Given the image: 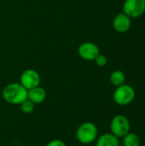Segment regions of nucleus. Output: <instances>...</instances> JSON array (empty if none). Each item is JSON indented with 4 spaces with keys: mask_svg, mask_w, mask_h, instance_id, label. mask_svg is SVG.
Returning <instances> with one entry per match:
<instances>
[{
    "mask_svg": "<svg viewBox=\"0 0 145 146\" xmlns=\"http://www.w3.org/2000/svg\"><path fill=\"white\" fill-rule=\"evenodd\" d=\"M136 97L135 89L127 84H123L117 86L113 93V99L115 103L120 106H126L132 104Z\"/></svg>",
    "mask_w": 145,
    "mask_h": 146,
    "instance_id": "7ed1b4c3",
    "label": "nucleus"
},
{
    "mask_svg": "<svg viewBox=\"0 0 145 146\" xmlns=\"http://www.w3.org/2000/svg\"><path fill=\"white\" fill-rule=\"evenodd\" d=\"M39 74L32 68L24 70L20 76V83L28 91L32 88L38 86L40 84Z\"/></svg>",
    "mask_w": 145,
    "mask_h": 146,
    "instance_id": "423d86ee",
    "label": "nucleus"
},
{
    "mask_svg": "<svg viewBox=\"0 0 145 146\" xmlns=\"http://www.w3.org/2000/svg\"><path fill=\"white\" fill-rule=\"evenodd\" d=\"M109 80L110 82L113 86H115V87L120 86L123 84H125L126 81V75L125 74L121 71V70H115L110 74L109 76Z\"/></svg>",
    "mask_w": 145,
    "mask_h": 146,
    "instance_id": "9b49d317",
    "label": "nucleus"
},
{
    "mask_svg": "<svg viewBox=\"0 0 145 146\" xmlns=\"http://www.w3.org/2000/svg\"><path fill=\"white\" fill-rule=\"evenodd\" d=\"M27 99L32 101L35 105L42 104L46 99V92L41 86H36L27 91Z\"/></svg>",
    "mask_w": 145,
    "mask_h": 146,
    "instance_id": "1a4fd4ad",
    "label": "nucleus"
},
{
    "mask_svg": "<svg viewBox=\"0 0 145 146\" xmlns=\"http://www.w3.org/2000/svg\"><path fill=\"white\" fill-rule=\"evenodd\" d=\"M141 140L138 134L134 133H128L123 137V145L124 146H140Z\"/></svg>",
    "mask_w": 145,
    "mask_h": 146,
    "instance_id": "f8f14e48",
    "label": "nucleus"
},
{
    "mask_svg": "<svg viewBox=\"0 0 145 146\" xmlns=\"http://www.w3.org/2000/svg\"><path fill=\"white\" fill-rule=\"evenodd\" d=\"M131 130V124L128 118L123 115H116L110 121L111 133L117 138H123Z\"/></svg>",
    "mask_w": 145,
    "mask_h": 146,
    "instance_id": "20e7f679",
    "label": "nucleus"
},
{
    "mask_svg": "<svg viewBox=\"0 0 145 146\" xmlns=\"http://www.w3.org/2000/svg\"><path fill=\"white\" fill-rule=\"evenodd\" d=\"M20 108H21V110L26 114V115H29V114H32L34 110H35V104L30 101L29 99H26L25 101H23L21 104H20Z\"/></svg>",
    "mask_w": 145,
    "mask_h": 146,
    "instance_id": "ddd939ff",
    "label": "nucleus"
},
{
    "mask_svg": "<svg viewBox=\"0 0 145 146\" xmlns=\"http://www.w3.org/2000/svg\"><path fill=\"white\" fill-rule=\"evenodd\" d=\"M94 61H95L96 64H97L98 67H104V66H106L107 63H108V58H107L104 55H103V54H99V55L95 58Z\"/></svg>",
    "mask_w": 145,
    "mask_h": 146,
    "instance_id": "4468645a",
    "label": "nucleus"
},
{
    "mask_svg": "<svg viewBox=\"0 0 145 146\" xmlns=\"http://www.w3.org/2000/svg\"><path fill=\"white\" fill-rule=\"evenodd\" d=\"M2 97L9 104L20 105L23 101L27 99V90L20 82L10 83L3 89Z\"/></svg>",
    "mask_w": 145,
    "mask_h": 146,
    "instance_id": "f257e3e1",
    "label": "nucleus"
},
{
    "mask_svg": "<svg viewBox=\"0 0 145 146\" xmlns=\"http://www.w3.org/2000/svg\"><path fill=\"white\" fill-rule=\"evenodd\" d=\"M78 54L80 58L85 61H94L100 54L99 47L92 42H84L78 48Z\"/></svg>",
    "mask_w": 145,
    "mask_h": 146,
    "instance_id": "0eeeda50",
    "label": "nucleus"
},
{
    "mask_svg": "<svg viewBox=\"0 0 145 146\" xmlns=\"http://www.w3.org/2000/svg\"><path fill=\"white\" fill-rule=\"evenodd\" d=\"M77 140L83 145H90L95 142L98 137V128L93 122L85 121L80 124L76 132Z\"/></svg>",
    "mask_w": 145,
    "mask_h": 146,
    "instance_id": "f03ea898",
    "label": "nucleus"
},
{
    "mask_svg": "<svg viewBox=\"0 0 145 146\" xmlns=\"http://www.w3.org/2000/svg\"><path fill=\"white\" fill-rule=\"evenodd\" d=\"M120 145L119 138L111 133H103L100 137H97L96 140V146H120Z\"/></svg>",
    "mask_w": 145,
    "mask_h": 146,
    "instance_id": "9d476101",
    "label": "nucleus"
},
{
    "mask_svg": "<svg viewBox=\"0 0 145 146\" xmlns=\"http://www.w3.org/2000/svg\"><path fill=\"white\" fill-rule=\"evenodd\" d=\"M144 146H145V141H144Z\"/></svg>",
    "mask_w": 145,
    "mask_h": 146,
    "instance_id": "dca6fc26",
    "label": "nucleus"
},
{
    "mask_svg": "<svg viewBox=\"0 0 145 146\" xmlns=\"http://www.w3.org/2000/svg\"><path fill=\"white\" fill-rule=\"evenodd\" d=\"M45 146H67L65 142H63L61 139H52L50 142H48Z\"/></svg>",
    "mask_w": 145,
    "mask_h": 146,
    "instance_id": "2eb2a0df",
    "label": "nucleus"
},
{
    "mask_svg": "<svg viewBox=\"0 0 145 146\" xmlns=\"http://www.w3.org/2000/svg\"><path fill=\"white\" fill-rule=\"evenodd\" d=\"M122 9L131 19L139 18L145 13V0H125Z\"/></svg>",
    "mask_w": 145,
    "mask_h": 146,
    "instance_id": "39448f33",
    "label": "nucleus"
},
{
    "mask_svg": "<svg viewBox=\"0 0 145 146\" xmlns=\"http://www.w3.org/2000/svg\"><path fill=\"white\" fill-rule=\"evenodd\" d=\"M112 24L114 29L117 33H124L130 30L132 27V19L125 13L121 12L114 17Z\"/></svg>",
    "mask_w": 145,
    "mask_h": 146,
    "instance_id": "6e6552de",
    "label": "nucleus"
}]
</instances>
